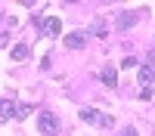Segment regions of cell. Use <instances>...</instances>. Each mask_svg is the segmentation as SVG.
<instances>
[{"label":"cell","mask_w":155,"mask_h":136,"mask_svg":"<svg viewBox=\"0 0 155 136\" xmlns=\"http://www.w3.org/2000/svg\"><path fill=\"white\" fill-rule=\"evenodd\" d=\"M16 108H19V102H12V99H0V115H3V118H16Z\"/></svg>","instance_id":"8992f818"},{"label":"cell","mask_w":155,"mask_h":136,"mask_svg":"<svg viewBox=\"0 0 155 136\" xmlns=\"http://www.w3.org/2000/svg\"><path fill=\"white\" fill-rule=\"evenodd\" d=\"M28 111H31L28 105H19V108H16V118H28Z\"/></svg>","instance_id":"4fadbf2b"},{"label":"cell","mask_w":155,"mask_h":136,"mask_svg":"<svg viewBox=\"0 0 155 136\" xmlns=\"http://www.w3.org/2000/svg\"><path fill=\"white\" fill-rule=\"evenodd\" d=\"M28 53H31L28 43H16V46H12V59H16V62H25V59H28Z\"/></svg>","instance_id":"ba28073f"},{"label":"cell","mask_w":155,"mask_h":136,"mask_svg":"<svg viewBox=\"0 0 155 136\" xmlns=\"http://www.w3.org/2000/svg\"><path fill=\"white\" fill-rule=\"evenodd\" d=\"M134 65H137V56H124L121 59V68H134Z\"/></svg>","instance_id":"8fae6325"},{"label":"cell","mask_w":155,"mask_h":136,"mask_svg":"<svg viewBox=\"0 0 155 136\" xmlns=\"http://www.w3.org/2000/svg\"><path fill=\"white\" fill-rule=\"evenodd\" d=\"M137 19H140V12H118V28L121 31H127V28H134V25H137Z\"/></svg>","instance_id":"277c9868"},{"label":"cell","mask_w":155,"mask_h":136,"mask_svg":"<svg viewBox=\"0 0 155 136\" xmlns=\"http://www.w3.org/2000/svg\"><path fill=\"white\" fill-rule=\"evenodd\" d=\"M99 111H93V108H81V121H87V124H99Z\"/></svg>","instance_id":"9c48e42d"},{"label":"cell","mask_w":155,"mask_h":136,"mask_svg":"<svg viewBox=\"0 0 155 136\" xmlns=\"http://www.w3.org/2000/svg\"><path fill=\"white\" fill-rule=\"evenodd\" d=\"M84 43H87L84 34H78V31H74V34H65V46H68V49H84Z\"/></svg>","instance_id":"5b68a950"},{"label":"cell","mask_w":155,"mask_h":136,"mask_svg":"<svg viewBox=\"0 0 155 136\" xmlns=\"http://www.w3.org/2000/svg\"><path fill=\"white\" fill-rule=\"evenodd\" d=\"M99 127H115V118H112V115H102V118H99Z\"/></svg>","instance_id":"7c38bea8"},{"label":"cell","mask_w":155,"mask_h":136,"mask_svg":"<svg viewBox=\"0 0 155 136\" xmlns=\"http://www.w3.org/2000/svg\"><path fill=\"white\" fill-rule=\"evenodd\" d=\"M37 127H41L44 136H56V133H59V118H56V111H41Z\"/></svg>","instance_id":"6da1fadb"},{"label":"cell","mask_w":155,"mask_h":136,"mask_svg":"<svg viewBox=\"0 0 155 136\" xmlns=\"http://www.w3.org/2000/svg\"><path fill=\"white\" fill-rule=\"evenodd\" d=\"M140 84H143V90H152V84H155V65H143V68H140Z\"/></svg>","instance_id":"3957f363"},{"label":"cell","mask_w":155,"mask_h":136,"mask_svg":"<svg viewBox=\"0 0 155 136\" xmlns=\"http://www.w3.org/2000/svg\"><path fill=\"white\" fill-rule=\"evenodd\" d=\"M121 136H140V133H137V130H134V127H130V130H124V133H121Z\"/></svg>","instance_id":"5bb4252c"},{"label":"cell","mask_w":155,"mask_h":136,"mask_svg":"<svg viewBox=\"0 0 155 136\" xmlns=\"http://www.w3.org/2000/svg\"><path fill=\"white\" fill-rule=\"evenodd\" d=\"M90 28H93V34H96V37H106V22H102L99 16L93 19V25H90Z\"/></svg>","instance_id":"30bf717a"},{"label":"cell","mask_w":155,"mask_h":136,"mask_svg":"<svg viewBox=\"0 0 155 136\" xmlns=\"http://www.w3.org/2000/svg\"><path fill=\"white\" fill-rule=\"evenodd\" d=\"M41 28H44V34H47V37H56V34H62V22H59L56 16H50V19H44V22H41Z\"/></svg>","instance_id":"7a4b0ae2"},{"label":"cell","mask_w":155,"mask_h":136,"mask_svg":"<svg viewBox=\"0 0 155 136\" xmlns=\"http://www.w3.org/2000/svg\"><path fill=\"white\" fill-rule=\"evenodd\" d=\"M99 81L106 84V87H115V84H118V77H115V68L106 65V68H102V74H99Z\"/></svg>","instance_id":"52a82bcc"}]
</instances>
